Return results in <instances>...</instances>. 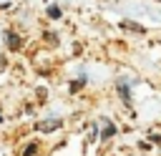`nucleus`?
<instances>
[{"label":"nucleus","mask_w":161,"mask_h":156,"mask_svg":"<svg viewBox=\"0 0 161 156\" xmlns=\"http://www.w3.org/2000/svg\"><path fill=\"white\" fill-rule=\"evenodd\" d=\"M55 128H60V118H53V121H43V123H38V131H40V133H50V131H55Z\"/></svg>","instance_id":"1"},{"label":"nucleus","mask_w":161,"mask_h":156,"mask_svg":"<svg viewBox=\"0 0 161 156\" xmlns=\"http://www.w3.org/2000/svg\"><path fill=\"white\" fill-rule=\"evenodd\" d=\"M113 133H116V128H113L108 121H103V138H111Z\"/></svg>","instance_id":"2"},{"label":"nucleus","mask_w":161,"mask_h":156,"mask_svg":"<svg viewBox=\"0 0 161 156\" xmlns=\"http://www.w3.org/2000/svg\"><path fill=\"white\" fill-rule=\"evenodd\" d=\"M48 15H50V18H60V8H58V5H50V8H48Z\"/></svg>","instance_id":"3"},{"label":"nucleus","mask_w":161,"mask_h":156,"mask_svg":"<svg viewBox=\"0 0 161 156\" xmlns=\"http://www.w3.org/2000/svg\"><path fill=\"white\" fill-rule=\"evenodd\" d=\"M23 156H35V143H30V146L25 148V153H23Z\"/></svg>","instance_id":"4"},{"label":"nucleus","mask_w":161,"mask_h":156,"mask_svg":"<svg viewBox=\"0 0 161 156\" xmlns=\"http://www.w3.org/2000/svg\"><path fill=\"white\" fill-rule=\"evenodd\" d=\"M8 43H10V48H18V38H15V35H10V38H8Z\"/></svg>","instance_id":"5"},{"label":"nucleus","mask_w":161,"mask_h":156,"mask_svg":"<svg viewBox=\"0 0 161 156\" xmlns=\"http://www.w3.org/2000/svg\"><path fill=\"white\" fill-rule=\"evenodd\" d=\"M0 121H3V116H0Z\"/></svg>","instance_id":"6"}]
</instances>
